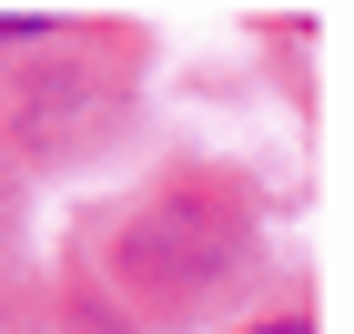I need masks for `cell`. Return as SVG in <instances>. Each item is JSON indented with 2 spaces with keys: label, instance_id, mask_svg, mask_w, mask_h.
<instances>
[{
  "label": "cell",
  "instance_id": "6da1fadb",
  "mask_svg": "<svg viewBox=\"0 0 354 334\" xmlns=\"http://www.w3.org/2000/svg\"><path fill=\"white\" fill-rule=\"evenodd\" d=\"M30 30H51L41 10H0V41H30Z\"/></svg>",
  "mask_w": 354,
  "mask_h": 334
},
{
  "label": "cell",
  "instance_id": "7a4b0ae2",
  "mask_svg": "<svg viewBox=\"0 0 354 334\" xmlns=\"http://www.w3.org/2000/svg\"><path fill=\"white\" fill-rule=\"evenodd\" d=\"M243 334H314L304 314H273V324H243Z\"/></svg>",
  "mask_w": 354,
  "mask_h": 334
}]
</instances>
